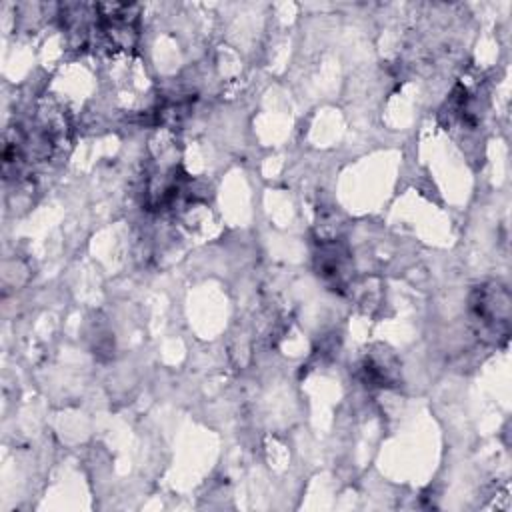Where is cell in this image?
Listing matches in <instances>:
<instances>
[{
	"label": "cell",
	"instance_id": "obj_1",
	"mask_svg": "<svg viewBox=\"0 0 512 512\" xmlns=\"http://www.w3.org/2000/svg\"><path fill=\"white\" fill-rule=\"evenodd\" d=\"M476 318L482 322L484 328H490L492 332L500 334V330H506L508 318H510V294L500 284H490L480 288L476 302H474Z\"/></svg>",
	"mask_w": 512,
	"mask_h": 512
}]
</instances>
